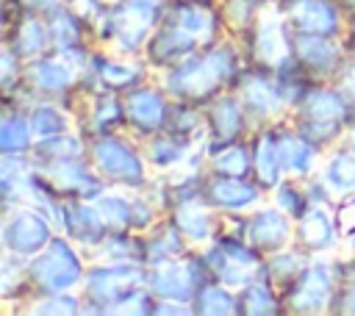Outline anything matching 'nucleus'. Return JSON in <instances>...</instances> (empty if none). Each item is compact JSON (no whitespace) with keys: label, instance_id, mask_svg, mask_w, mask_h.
Segmentation results:
<instances>
[{"label":"nucleus","instance_id":"nucleus-1","mask_svg":"<svg viewBox=\"0 0 355 316\" xmlns=\"http://www.w3.org/2000/svg\"><path fill=\"white\" fill-rule=\"evenodd\" d=\"M33 272H36V277H39L42 283H47L50 288H61V286L75 283V277H78L80 269H78L75 255H72L61 241H55V244L50 247V252L36 261Z\"/></svg>","mask_w":355,"mask_h":316},{"label":"nucleus","instance_id":"nucleus-2","mask_svg":"<svg viewBox=\"0 0 355 316\" xmlns=\"http://www.w3.org/2000/svg\"><path fill=\"white\" fill-rule=\"evenodd\" d=\"M97 161H100V166L105 169V172H111V175H116V177H128V180H139V161H136V155L128 150V147H122V144H116V141H103L100 147H97Z\"/></svg>","mask_w":355,"mask_h":316},{"label":"nucleus","instance_id":"nucleus-3","mask_svg":"<svg viewBox=\"0 0 355 316\" xmlns=\"http://www.w3.org/2000/svg\"><path fill=\"white\" fill-rule=\"evenodd\" d=\"M6 241L14 247V249H36L39 244L47 241V227L42 219L31 216V213H19L8 227H6Z\"/></svg>","mask_w":355,"mask_h":316},{"label":"nucleus","instance_id":"nucleus-4","mask_svg":"<svg viewBox=\"0 0 355 316\" xmlns=\"http://www.w3.org/2000/svg\"><path fill=\"white\" fill-rule=\"evenodd\" d=\"M294 19L305 33L313 36H322L336 28V11L324 0H300V6L294 8Z\"/></svg>","mask_w":355,"mask_h":316},{"label":"nucleus","instance_id":"nucleus-5","mask_svg":"<svg viewBox=\"0 0 355 316\" xmlns=\"http://www.w3.org/2000/svg\"><path fill=\"white\" fill-rule=\"evenodd\" d=\"M128 111H130V119H133L139 128H155L158 119H161L164 105H161V100H158L153 91H136V94L130 97Z\"/></svg>","mask_w":355,"mask_h":316},{"label":"nucleus","instance_id":"nucleus-6","mask_svg":"<svg viewBox=\"0 0 355 316\" xmlns=\"http://www.w3.org/2000/svg\"><path fill=\"white\" fill-rule=\"evenodd\" d=\"M327 288H330V274H327V269L319 266V269L308 272V277L300 283V288H297V302L305 305V308H316V305L324 302Z\"/></svg>","mask_w":355,"mask_h":316},{"label":"nucleus","instance_id":"nucleus-7","mask_svg":"<svg viewBox=\"0 0 355 316\" xmlns=\"http://www.w3.org/2000/svg\"><path fill=\"white\" fill-rule=\"evenodd\" d=\"M252 238L266 244V247H275L286 238V222L283 216H277V211H263L255 222H252Z\"/></svg>","mask_w":355,"mask_h":316},{"label":"nucleus","instance_id":"nucleus-8","mask_svg":"<svg viewBox=\"0 0 355 316\" xmlns=\"http://www.w3.org/2000/svg\"><path fill=\"white\" fill-rule=\"evenodd\" d=\"M244 100H247V105L261 108V111H275V108L280 105V97L275 94V89H272L266 80H258V78L247 83Z\"/></svg>","mask_w":355,"mask_h":316},{"label":"nucleus","instance_id":"nucleus-9","mask_svg":"<svg viewBox=\"0 0 355 316\" xmlns=\"http://www.w3.org/2000/svg\"><path fill=\"white\" fill-rule=\"evenodd\" d=\"M302 233H305V241H308V244L322 247V244L330 241V236H333V225H330L327 213H322V211H311V216H308L305 225H302Z\"/></svg>","mask_w":355,"mask_h":316},{"label":"nucleus","instance_id":"nucleus-10","mask_svg":"<svg viewBox=\"0 0 355 316\" xmlns=\"http://www.w3.org/2000/svg\"><path fill=\"white\" fill-rule=\"evenodd\" d=\"M214 197L222 205H244V202H252L255 200V191L247 188V186H241V183H236V180H225V183L214 186Z\"/></svg>","mask_w":355,"mask_h":316},{"label":"nucleus","instance_id":"nucleus-11","mask_svg":"<svg viewBox=\"0 0 355 316\" xmlns=\"http://www.w3.org/2000/svg\"><path fill=\"white\" fill-rule=\"evenodd\" d=\"M277 152H280V161L288 169H297V172H302L311 164V158H313L311 147L305 141H283V147H277Z\"/></svg>","mask_w":355,"mask_h":316},{"label":"nucleus","instance_id":"nucleus-12","mask_svg":"<svg viewBox=\"0 0 355 316\" xmlns=\"http://www.w3.org/2000/svg\"><path fill=\"white\" fill-rule=\"evenodd\" d=\"M327 177L336 188H355V158L352 155H338L330 164Z\"/></svg>","mask_w":355,"mask_h":316},{"label":"nucleus","instance_id":"nucleus-13","mask_svg":"<svg viewBox=\"0 0 355 316\" xmlns=\"http://www.w3.org/2000/svg\"><path fill=\"white\" fill-rule=\"evenodd\" d=\"M33 75L39 78V83L44 89H61V86L69 83V72L61 64H53V61H39L33 67Z\"/></svg>","mask_w":355,"mask_h":316},{"label":"nucleus","instance_id":"nucleus-14","mask_svg":"<svg viewBox=\"0 0 355 316\" xmlns=\"http://www.w3.org/2000/svg\"><path fill=\"white\" fill-rule=\"evenodd\" d=\"M178 227L186 236H191V238H205V233H208V216L202 211H180Z\"/></svg>","mask_w":355,"mask_h":316},{"label":"nucleus","instance_id":"nucleus-15","mask_svg":"<svg viewBox=\"0 0 355 316\" xmlns=\"http://www.w3.org/2000/svg\"><path fill=\"white\" fill-rule=\"evenodd\" d=\"M25 144H28V128H25V122L22 119H8L3 125V147L8 152H14V150H22Z\"/></svg>","mask_w":355,"mask_h":316},{"label":"nucleus","instance_id":"nucleus-16","mask_svg":"<svg viewBox=\"0 0 355 316\" xmlns=\"http://www.w3.org/2000/svg\"><path fill=\"white\" fill-rule=\"evenodd\" d=\"M277 147L272 141H261V152H258V169H261V180L263 183H275V169H277Z\"/></svg>","mask_w":355,"mask_h":316},{"label":"nucleus","instance_id":"nucleus-17","mask_svg":"<svg viewBox=\"0 0 355 316\" xmlns=\"http://www.w3.org/2000/svg\"><path fill=\"white\" fill-rule=\"evenodd\" d=\"M214 119L219 122L222 136H230V133H236V128H239V108H236L230 100H225V103H219V105H216Z\"/></svg>","mask_w":355,"mask_h":316},{"label":"nucleus","instance_id":"nucleus-18","mask_svg":"<svg viewBox=\"0 0 355 316\" xmlns=\"http://www.w3.org/2000/svg\"><path fill=\"white\" fill-rule=\"evenodd\" d=\"M216 166L219 172H227V175H241L247 169V152L241 147L236 150H225L219 158H216Z\"/></svg>","mask_w":355,"mask_h":316},{"label":"nucleus","instance_id":"nucleus-19","mask_svg":"<svg viewBox=\"0 0 355 316\" xmlns=\"http://www.w3.org/2000/svg\"><path fill=\"white\" fill-rule=\"evenodd\" d=\"M61 125H64V116H61L58 111H53V108H39V111L33 114V128H36L39 133H44V136L58 133Z\"/></svg>","mask_w":355,"mask_h":316},{"label":"nucleus","instance_id":"nucleus-20","mask_svg":"<svg viewBox=\"0 0 355 316\" xmlns=\"http://www.w3.org/2000/svg\"><path fill=\"white\" fill-rule=\"evenodd\" d=\"M308 103H311L308 108H311V114H313V116L333 119V116L341 111V103H338V97H333V94H313Z\"/></svg>","mask_w":355,"mask_h":316},{"label":"nucleus","instance_id":"nucleus-21","mask_svg":"<svg viewBox=\"0 0 355 316\" xmlns=\"http://www.w3.org/2000/svg\"><path fill=\"white\" fill-rule=\"evenodd\" d=\"M200 308L202 310H211V313H219V310H233V299L227 297V294H222L219 288H205L202 294H200Z\"/></svg>","mask_w":355,"mask_h":316},{"label":"nucleus","instance_id":"nucleus-22","mask_svg":"<svg viewBox=\"0 0 355 316\" xmlns=\"http://www.w3.org/2000/svg\"><path fill=\"white\" fill-rule=\"evenodd\" d=\"M280 53H283V39H280V30L275 28V25H266V30H263V36H261V55H266V58H280Z\"/></svg>","mask_w":355,"mask_h":316},{"label":"nucleus","instance_id":"nucleus-23","mask_svg":"<svg viewBox=\"0 0 355 316\" xmlns=\"http://www.w3.org/2000/svg\"><path fill=\"white\" fill-rule=\"evenodd\" d=\"M103 72H105V78H111V75H114V78H116V83H128V80L136 75L130 67H119V64H105V67H103Z\"/></svg>","mask_w":355,"mask_h":316},{"label":"nucleus","instance_id":"nucleus-24","mask_svg":"<svg viewBox=\"0 0 355 316\" xmlns=\"http://www.w3.org/2000/svg\"><path fill=\"white\" fill-rule=\"evenodd\" d=\"M247 299H250L247 310H272V305H269V302L263 305V299H269V297H266L261 288H250V291H247Z\"/></svg>","mask_w":355,"mask_h":316}]
</instances>
